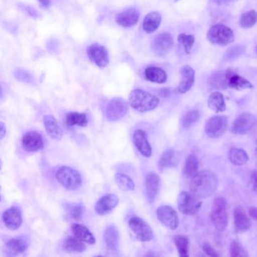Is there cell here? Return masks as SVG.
<instances>
[{
    "mask_svg": "<svg viewBox=\"0 0 257 257\" xmlns=\"http://www.w3.org/2000/svg\"><path fill=\"white\" fill-rule=\"evenodd\" d=\"M179 162L178 153L174 149H168L162 152L158 161L160 170L172 168L176 167Z\"/></svg>",
    "mask_w": 257,
    "mask_h": 257,
    "instance_id": "obj_22",
    "label": "cell"
},
{
    "mask_svg": "<svg viewBox=\"0 0 257 257\" xmlns=\"http://www.w3.org/2000/svg\"><path fill=\"white\" fill-rule=\"evenodd\" d=\"M104 240L107 248L112 251H116L119 241V232L115 225H110L106 228L104 234Z\"/></svg>",
    "mask_w": 257,
    "mask_h": 257,
    "instance_id": "obj_28",
    "label": "cell"
},
{
    "mask_svg": "<svg viewBox=\"0 0 257 257\" xmlns=\"http://www.w3.org/2000/svg\"><path fill=\"white\" fill-rule=\"evenodd\" d=\"M133 142L137 150L143 156L149 158L152 155V147L147 140L146 133L143 130L135 131L133 135Z\"/></svg>",
    "mask_w": 257,
    "mask_h": 257,
    "instance_id": "obj_19",
    "label": "cell"
},
{
    "mask_svg": "<svg viewBox=\"0 0 257 257\" xmlns=\"http://www.w3.org/2000/svg\"><path fill=\"white\" fill-rule=\"evenodd\" d=\"M201 117V113L198 110H193L188 112L183 118V125L185 128L193 126Z\"/></svg>",
    "mask_w": 257,
    "mask_h": 257,
    "instance_id": "obj_41",
    "label": "cell"
},
{
    "mask_svg": "<svg viewBox=\"0 0 257 257\" xmlns=\"http://www.w3.org/2000/svg\"><path fill=\"white\" fill-rule=\"evenodd\" d=\"M227 207V201L223 197L215 198L210 212V219L215 228L219 231H224L228 225Z\"/></svg>",
    "mask_w": 257,
    "mask_h": 257,
    "instance_id": "obj_3",
    "label": "cell"
},
{
    "mask_svg": "<svg viewBox=\"0 0 257 257\" xmlns=\"http://www.w3.org/2000/svg\"><path fill=\"white\" fill-rule=\"evenodd\" d=\"M174 46V39L169 33H163L157 36L151 43V50L157 56L167 55Z\"/></svg>",
    "mask_w": 257,
    "mask_h": 257,
    "instance_id": "obj_8",
    "label": "cell"
},
{
    "mask_svg": "<svg viewBox=\"0 0 257 257\" xmlns=\"http://www.w3.org/2000/svg\"><path fill=\"white\" fill-rule=\"evenodd\" d=\"M228 158L234 165L241 166L247 162L249 157L243 149L232 148L228 152Z\"/></svg>",
    "mask_w": 257,
    "mask_h": 257,
    "instance_id": "obj_31",
    "label": "cell"
},
{
    "mask_svg": "<svg viewBox=\"0 0 257 257\" xmlns=\"http://www.w3.org/2000/svg\"><path fill=\"white\" fill-rule=\"evenodd\" d=\"M214 4L218 6L228 5L231 3L234 2L236 0H212Z\"/></svg>",
    "mask_w": 257,
    "mask_h": 257,
    "instance_id": "obj_47",
    "label": "cell"
},
{
    "mask_svg": "<svg viewBox=\"0 0 257 257\" xmlns=\"http://www.w3.org/2000/svg\"><path fill=\"white\" fill-rule=\"evenodd\" d=\"M38 1L43 7H46V8L51 5V0H38Z\"/></svg>",
    "mask_w": 257,
    "mask_h": 257,
    "instance_id": "obj_51",
    "label": "cell"
},
{
    "mask_svg": "<svg viewBox=\"0 0 257 257\" xmlns=\"http://www.w3.org/2000/svg\"><path fill=\"white\" fill-rule=\"evenodd\" d=\"M87 54L89 59L101 68L107 67L110 62L107 49L98 43H94L89 46Z\"/></svg>",
    "mask_w": 257,
    "mask_h": 257,
    "instance_id": "obj_13",
    "label": "cell"
},
{
    "mask_svg": "<svg viewBox=\"0 0 257 257\" xmlns=\"http://www.w3.org/2000/svg\"><path fill=\"white\" fill-rule=\"evenodd\" d=\"M0 169H1V161H0Z\"/></svg>",
    "mask_w": 257,
    "mask_h": 257,
    "instance_id": "obj_53",
    "label": "cell"
},
{
    "mask_svg": "<svg viewBox=\"0 0 257 257\" xmlns=\"http://www.w3.org/2000/svg\"><path fill=\"white\" fill-rule=\"evenodd\" d=\"M229 254L231 257L248 256L246 249L237 240H232L230 243Z\"/></svg>",
    "mask_w": 257,
    "mask_h": 257,
    "instance_id": "obj_42",
    "label": "cell"
},
{
    "mask_svg": "<svg viewBox=\"0 0 257 257\" xmlns=\"http://www.w3.org/2000/svg\"><path fill=\"white\" fill-rule=\"evenodd\" d=\"M3 98V89L2 88H1V86H0V99Z\"/></svg>",
    "mask_w": 257,
    "mask_h": 257,
    "instance_id": "obj_52",
    "label": "cell"
},
{
    "mask_svg": "<svg viewBox=\"0 0 257 257\" xmlns=\"http://www.w3.org/2000/svg\"><path fill=\"white\" fill-rule=\"evenodd\" d=\"M233 73H234V72L230 69L216 72L209 78V84L211 87L214 88V89H228V80Z\"/></svg>",
    "mask_w": 257,
    "mask_h": 257,
    "instance_id": "obj_20",
    "label": "cell"
},
{
    "mask_svg": "<svg viewBox=\"0 0 257 257\" xmlns=\"http://www.w3.org/2000/svg\"><path fill=\"white\" fill-rule=\"evenodd\" d=\"M22 146L27 152H35L44 148V143L39 133L36 131H29L26 133L22 138Z\"/></svg>",
    "mask_w": 257,
    "mask_h": 257,
    "instance_id": "obj_14",
    "label": "cell"
},
{
    "mask_svg": "<svg viewBox=\"0 0 257 257\" xmlns=\"http://www.w3.org/2000/svg\"><path fill=\"white\" fill-rule=\"evenodd\" d=\"M249 216H250L251 217H252V219H254V220H255V219H256V207H255V206H252V207H249Z\"/></svg>",
    "mask_w": 257,
    "mask_h": 257,
    "instance_id": "obj_50",
    "label": "cell"
},
{
    "mask_svg": "<svg viewBox=\"0 0 257 257\" xmlns=\"http://www.w3.org/2000/svg\"><path fill=\"white\" fill-rule=\"evenodd\" d=\"M181 81L179 84L177 92L180 94H185L189 92L195 82V71L190 66H183L180 70Z\"/></svg>",
    "mask_w": 257,
    "mask_h": 257,
    "instance_id": "obj_16",
    "label": "cell"
},
{
    "mask_svg": "<svg viewBox=\"0 0 257 257\" xmlns=\"http://www.w3.org/2000/svg\"><path fill=\"white\" fill-rule=\"evenodd\" d=\"M146 195L149 202L152 203L156 198L160 186V178L158 174L154 172H150L146 175Z\"/></svg>",
    "mask_w": 257,
    "mask_h": 257,
    "instance_id": "obj_21",
    "label": "cell"
},
{
    "mask_svg": "<svg viewBox=\"0 0 257 257\" xmlns=\"http://www.w3.org/2000/svg\"><path fill=\"white\" fill-rule=\"evenodd\" d=\"M234 222L237 231H244L250 228V219L241 206H237L234 208Z\"/></svg>",
    "mask_w": 257,
    "mask_h": 257,
    "instance_id": "obj_23",
    "label": "cell"
},
{
    "mask_svg": "<svg viewBox=\"0 0 257 257\" xmlns=\"http://www.w3.org/2000/svg\"><path fill=\"white\" fill-rule=\"evenodd\" d=\"M244 49V47L242 46H235L230 48L224 54L222 61L223 62H229V61H233L237 59L243 55Z\"/></svg>",
    "mask_w": 257,
    "mask_h": 257,
    "instance_id": "obj_39",
    "label": "cell"
},
{
    "mask_svg": "<svg viewBox=\"0 0 257 257\" xmlns=\"http://www.w3.org/2000/svg\"><path fill=\"white\" fill-rule=\"evenodd\" d=\"M161 23V16L157 12L146 15L143 22V29L147 34L155 32Z\"/></svg>",
    "mask_w": 257,
    "mask_h": 257,
    "instance_id": "obj_27",
    "label": "cell"
},
{
    "mask_svg": "<svg viewBox=\"0 0 257 257\" xmlns=\"http://www.w3.org/2000/svg\"><path fill=\"white\" fill-rule=\"evenodd\" d=\"M177 204L181 213L190 216L198 211L201 206V201L191 192H182L179 195Z\"/></svg>",
    "mask_w": 257,
    "mask_h": 257,
    "instance_id": "obj_6",
    "label": "cell"
},
{
    "mask_svg": "<svg viewBox=\"0 0 257 257\" xmlns=\"http://www.w3.org/2000/svg\"><path fill=\"white\" fill-rule=\"evenodd\" d=\"M228 88L240 91L244 90V89H252L253 86H252V83L249 82L247 79H244V78L234 73L229 78Z\"/></svg>",
    "mask_w": 257,
    "mask_h": 257,
    "instance_id": "obj_30",
    "label": "cell"
},
{
    "mask_svg": "<svg viewBox=\"0 0 257 257\" xmlns=\"http://www.w3.org/2000/svg\"><path fill=\"white\" fill-rule=\"evenodd\" d=\"M207 38L212 44L225 46L234 42V34L232 30L228 27L218 24L209 29Z\"/></svg>",
    "mask_w": 257,
    "mask_h": 257,
    "instance_id": "obj_4",
    "label": "cell"
},
{
    "mask_svg": "<svg viewBox=\"0 0 257 257\" xmlns=\"http://www.w3.org/2000/svg\"><path fill=\"white\" fill-rule=\"evenodd\" d=\"M3 220L9 229H18L22 223V212L18 207H11L4 212Z\"/></svg>",
    "mask_w": 257,
    "mask_h": 257,
    "instance_id": "obj_17",
    "label": "cell"
},
{
    "mask_svg": "<svg viewBox=\"0 0 257 257\" xmlns=\"http://www.w3.org/2000/svg\"><path fill=\"white\" fill-rule=\"evenodd\" d=\"M43 122H44L46 132L49 134V137H52L54 140H61L62 138V130L59 126L58 121L54 116H49V115L45 116Z\"/></svg>",
    "mask_w": 257,
    "mask_h": 257,
    "instance_id": "obj_24",
    "label": "cell"
},
{
    "mask_svg": "<svg viewBox=\"0 0 257 257\" xmlns=\"http://www.w3.org/2000/svg\"><path fill=\"white\" fill-rule=\"evenodd\" d=\"M7 250L13 254L22 253L28 248V243L22 238H12L7 243Z\"/></svg>",
    "mask_w": 257,
    "mask_h": 257,
    "instance_id": "obj_32",
    "label": "cell"
},
{
    "mask_svg": "<svg viewBox=\"0 0 257 257\" xmlns=\"http://www.w3.org/2000/svg\"><path fill=\"white\" fill-rule=\"evenodd\" d=\"M175 1H177V0H175Z\"/></svg>",
    "mask_w": 257,
    "mask_h": 257,
    "instance_id": "obj_55",
    "label": "cell"
},
{
    "mask_svg": "<svg viewBox=\"0 0 257 257\" xmlns=\"http://www.w3.org/2000/svg\"><path fill=\"white\" fill-rule=\"evenodd\" d=\"M66 122L69 126L85 127L89 123L87 116L85 113L74 112L70 113L66 116Z\"/></svg>",
    "mask_w": 257,
    "mask_h": 257,
    "instance_id": "obj_33",
    "label": "cell"
},
{
    "mask_svg": "<svg viewBox=\"0 0 257 257\" xmlns=\"http://www.w3.org/2000/svg\"><path fill=\"white\" fill-rule=\"evenodd\" d=\"M119 204V198L116 195L108 194L101 197L96 205H95V211L101 216H104L110 213Z\"/></svg>",
    "mask_w": 257,
    "mask_h": 257,
    "instance_id": "obj_18",
    "label": "cell"
},
{
    "mask_svg": "<svg viewBox=\"0 0 257 257\" xmlns=\"http://www.w3.org/2000/svg\"><path fill=\"white\" fill-rule=\"evenodd\" d=\"M198 164H198V158L195 155H189L183 165V174L186 177H193L198 172Z\"/></svg>",
    "mask_w": 257,
    "mask_h": 257,
    "instance_id": "obj_35",
    "label": "cell"
},
{
    "mask_svg": "<svg viewBox=\"0 0 257 257\" xmlns=\"http://www.w3.org/2000/svg\"><path fill=\"white\" fill-rule=\"evenodd\" d=\"M156 215L158 220L167 228L171 230H175L178 228V215L177 211L170 206L164 205L158 207Z\"/></svg>",
    "mask_w": 257,
    "mask_h": 257,
    "instance_id": "obj_12",
    "label": "cell"
},
{
    "mask_svg": "<svg viewBox=\"0 0 257 257\" xmlns=\"http://www.w3.org/2000/svg\"><path fill=\"white\" fill-rule=\"evenodd\" d=\"M7 134V128L4 122H0V140L4 138Z\"/></svg>",
    "mask_w": 257,
    "mask_h": 257,
    "instance_id": "obj_48",
    "label": "cell"
},
{
    "mask_svg": "<svg viewBox=\"0 0 257 257\" xmlns=\"http://www.w3.org/2000/svg\"><path fill=\"white\" fill-rule=\"evenodd\" d=\"M256 23V13L254 10L246 12L240 16L239 25L243 28H250Z\"/></svg>",
    "mask_w": 257,
    "mask_h": 257,
    "instance_id": "obj_38",
    "label": "cell"
},
{
    "mask_svg": "<svg viewBox=\"0 0 257 257\" xmlns=\"http://www.w3.org/2000/svg\"><path fill=\"white\" fill-rule=\"evenodd\" d=\"M228 128V119L225 116H213L207 120L205 132L210 138H219L223 135Z\"/></svg>",
    "mask_w": 257,
    "mask_h": 257,
    "instance_id": "obj_10",
    "label": "cell"
},
{
    "mask_svg": "<svg viewBox=\"0 0 257 257\" xmlns=\"http://www.w3.org/2000/svg\"><path fill=\"white\" fill-rule=\"evenodd\" d=\"M68 211L70 216L76 220H80L83 216L85 208L81 204H72L68 207Z\"/></svg>",
    "mask_w": 257,
    "mask_h": 257,
    "instance_id": "obj_43",
    "label": "cell"
},
{
    "mask_svg": "<svg viewBox=\"0 0 257 257\" xmlns=\"http://www.w3.org/2000/svg\"><path fill=\"white\" fill-rule=\"evenodd\" d=\"M14 76L18 80L21 82H27V83H32L34 78L31 73H28L23 69H18L14 72Z\"/></svg>",
    "mask_w": 257,
    "mask_h": 257,
    "instance_id": "obj_44",
    "label": "cell"
},
{
    "mask_svg": "<svg viewBox=\"0 0 257 257\" xmlns=\"http://www.w3.org/2000/svg\"><path fill=\"white\" fill-rule=\"evenodd\" d=\"M56 178L60 184L70 190L79 189L82 183L80 174L68 166H62L58 169Z\"/></svg>",
    "mask_w": 257,
    "mask_h": 257,
    "instance_id": "obj_5",
    "label": "cell"
},
{
    "mask_svg": "<svg viewBox=\"0 0 257 257\" xmlns=\"http://www.w3.org/2000/svg\"><path fill=\"white\" fill-rule=\"evenodd\" d=\"M250 179L251 183H252V187H253L252 189H253V191H255V187H256V172H255V170H253L251 174Z\"/></svg>",
    "mask_w": 257,
    "mask_h": 257,
    "instance_id": "obj_49",
    "label": "cell"
},
{
    "mask_svg": "<svg viewBox=\"0 0 257 257\" xmlns=\"http://www.w3.org/2000/svg\"><path fill=\"white\" fill-rule=\"evenodd\" d=\"M128 225L140 241H149L153 238V231L150 225L141 218L137 216L131 218Z\"/></svg>",
    "mask_w": 257,
    "mask_h": 257,
    "instance_id": "obj_7",
    "label": "cell"
},
{
    "mask_svg": "<svg viewBox=\"0 0 257 257\" xmlns=\"http://www.w3.org/2000/svg\"><path fill=\"white\" fill-rule=\"evenodd\" d=\"M23 10H25V12H26L30 16L33 18H38L39 17V13L34 10L33 7H29V6L23 5Z\"/></svg>",
    "mask_w": 257,
    "mask_h": 257,
    "instance_id": "obj_46",
    "label": "cell"
},
{
    "mask_svg": "<svg viewBox=\"0 0 257 257\" xmlns=\"http://www.w3.org/2000/svg\"><path fill=\"white\" fill-rule=\"evenodd\" d=\"M179 43L183 48V50L186 54H189L193 47L195 43V37L192 35H186L184 34H180L177 37Z\"/></svg>",
    "mask_w": 257,
    "mask_h": 257,
    "instance_id": "obj_40",
    "label": "cell"
},
{
    "mask_svg": "<svg viewBox=\"0 0 257 257\" xmlns=\"http://www.w3.org/2000/svg\"><path fill=\"white\" fill-rule=\"evenodd\" d=\"M140 19V12L135 8H130L119 13L116 16V21L118 25L122 28H128L135 26Z\"/></svg>",
    "mask_w": 257,
    "mask_h": 257,
    "instance_id": "obj_15",
    "label": "cell"
},
{
    "mask_svg": "<svg viewBox=\"0 0 257 257\" xmlns=\"http://www.w3.org/2000/svg\"><path fill=\"white\" fill-rule=\"evenodd\" d=\"M207 105L215 113H222L226 110L223 95L220 92H213L209 97Z\"/></svg>",
    "mask_w": 257,
    "mask_h": 257,
    "instance_id": "obj_29",
    "label": "cell"
},
{
    "mask_svg": "<svg viewBox=\"0 0 257 257\" xmlns=\"http://www.w3.org/2000/svg\"><path fill=\"white\" fill-rule=\"evenodd\" d=\"M115 180L116 184L118 185L121 189L123 191H133L134 190L135 185L134 182L131 180V177H128L126 174H116L115 176Z\"/></svg>",
    "mask_w": 257,
    "mask_h": 257,
    "instance_id": "obj_37",
    "label": "cell"
},
{
    "mask_svg": "<svg viewBox=\"0 0 257 257\" xmlns=\"http://www.w3.org/2000/svg\"><path fill=\"white\" fill-rule=\"evenodd\" d=\"M128 112V102L122 98H116L109 102L106 110V115L108 120L115 122L122 119Z\"/></svg>",
    "mask_w": 257,
    "mask_h": 257,
    "instance_id": "obj_9",
    "label": "cell"
},
{
    "mask_svg": "<svg viewBox=\"0 0 257 257\" xmlns=\"http://www.w3.org/2000/svg\"><path fill=\"white\" fill-rule=\"evenodd\" d=\"M146 80L158 84H164L167 82V76L163 69L154 66L146 67L144 72Z\"/></svg>",
    "mask_w": 257,
    "mask_h": 257,
    "instance_id": "obj_25",
    "label": "cell"
},
{
    "mask_svg": "<svg viewBox=\"0 0 257 257\" xmlns=\"http://www.w3.org/2000/svg\"><path fill=\"white\" fill-rule=\"evenodd\" d=\"M256 124V118L253 114L244 113L237 116L231 126V131L233 134H245L252 131Z\"/></svg>",
    "mask_w": 257,
    "mask_h": 257,
    "instance_id": "obj_11",
    "label": "cell"
},
{
    "mask_svg": "<svg viewBox=\"0 0 257 257\" xmlns=\"http://www.w3.org/2000/svg\"><path fill=\"white\" fill-rule=\"evenodd\" d=\"M218 186L216 176L210 170H201L192 177L189 186L191 193L198 198L211 196Z\"/></svg>",
    "mask_w": 257,
    "mask_h": 257,
    "instance_id": "obj_1",
    "label": "cell"
},
{
    "mask_svg": "<svg viewBox=\"0 0 257 257\" xmlns=\"http://www.w3.org/2000/svg\"><path fill=\"white\" fill-rule=\"evenodd\" d=\"M64 247L68 252H82L85 250L86 246L76 237L68 236L64 240Z\"/></svg>",
    "mask_w": 257,
    "mask_h": 257,
    "instance_id": "obj_34",
    "label": "cell"
},
{
    "mask_svg": "<svg viewBox=\"0 0 257 257\" xmlns=\"http://www.w3.org/2000/svg\"><path fill=\"white\" fill-rule=\"evenodd\" d=\"M201 247H202L203 251H204L207 255H209V256H219V254L216 252L214 248H213L212 245L210 244V243H208V242H204V243H202Z\"/></svg>",
    "mask_w": 257,
    "mask_h": 257,
    "instance_id": "obj_45",
    "label": "cell"
},
{
    "mask_svg": "<svg viewBox=\"0 0 257 257\" xmlns=\"http://www.w3.org/2000/svg\"><path fill=\"white\" fill-rule=\"evenodd\" d=\"M176 247L179 254L182 257H188L189 255V240L186 236L177 235L174 238Z\"/></svg>",
    "mask_w": 257,
    "mask_h": 257,
    "instance_id": "obj_36",
    "label": "cell"
},
{
    "mask_svg": "<svg viewBox=\"0 0 257 257\" xmlns=\"http://www.w3.org/2000/svg\"><path fill=\"white\" fill-rule=\"evenodd\" d=\"M159 102V99L156 96L141 89H134L130 93V105L140 113L155 110Z\"/></svg>",
    "mask_w": 257,
    "mask_h": 257,
    "instance_id": "obj_2",
    "label": "cell"
},
{
    "mask_svg": "<svg viewBox=\"0 0 257 257\" xmlns=\"http://www.w3.org/2000/svg\"><path fill=\"white\" fill-rule=\"evenodd\" d=\"M0 201H1V195H0Z\"/></svg>",
    "mask_w": 257,
    "mask_h": 257,
    "instance_id": "obj_54",
    "label": "cell"
},
{
    "mask_svg": "<svg viewBox=\"0 0 257 257\" xmlns=\"http://www.w3.org/2000/svg\"><path fill=\"white\" fill-rule=\"evenodd\" d=\"M72 231L76 238L85 243L94 244L96 242L95 236L93 235L90 230L82 224L75 223L72 226Z\"/></svg>",
    "mask_w": 257,
    "mask_h": 257,
    "instance_id": "obj_26",
    "label": "cell"
}]
</instances>
